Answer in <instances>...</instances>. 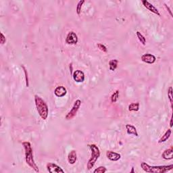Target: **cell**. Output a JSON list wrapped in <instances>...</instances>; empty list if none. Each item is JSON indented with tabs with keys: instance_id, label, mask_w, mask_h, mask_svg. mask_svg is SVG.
I'll use <instances>...</instances> for the list:
<instances>
[{
	"instance_id": "cell-1",
	"label": "cell",
	"mask_w": 173,
	"mask_h": 173,
	"mask_svg": "<svg viewBox=\"0 0 173 173\" xmlns=\"http://www.w3.org/2000/svg\"><path fill=\"white\" fill-rule=\"evenodd\" d=\"M22 144H23V146L24 147V149H25V161H26V163L30 168L33 169L36 172H39V168H38L37 165L36 164L34 160L32 149L30 143L29 141H24Z\"/></svg>"
},
{
	"instance_id": "cell-2",
	"label": "cell",
	"mask_w": 173,
	"mask_h": 173,
	"mask_svg": "<svg viewBox=\"0 0 173 173\" xmlns=\"http://www.w3.org/2000/svg\"><path fill=\"white\" fill-rule=\"evenodd\" d=\"M141 167L143 171L148 173H165L173 168V164L168 166H150L145 162H141Z\"/></svg>"
},
{
	"instance_id": "cell-3",
	"label": "cell",
	"mask_w": 173,
	"mask_h": 173,
	"mask_svg": "<svg viewBox=\"0 0 173 173\" xmlns=\"http://www.w3.org/2000/svg\"><path fill=\"white\" fill-rule=\"evenodd\" d=\"M34 102H35L36 108L40 117L43 120H46L49 114V108L47 103L42 98L37 95H34Z\"/></svg>"
},
{
	"instance_id": "cell-4",
	"label": "cell",
	"mask_w": 173,
	"mask_h": 173,
	"mask_svg": "<svg viewBox=\"0 0 173 173\" xmlns=\"http://www.w3.org/2000/svg\"><path fill=\"white\" fill-rule=\"evenodd\" d=\"M88 147L91 151V156L90 159L89 160L88 162H87V167L88 170H91L94 166L95 164L97 162L98 158H99L100 151L99 147L95 144L88 145Z\"/></svg>"
},
{
	"instance_id": "cell-5",
	"label": "cell",
	"mask_w": 173,
	"mask_h": 173,
	"mask_svg": "<svg viewBox=\"0 0 173 173\" xmlns=\"http://www.w3.org/2000/svg\"><path fill=\"white\" fill-rule=\"evenodd\" d=\"M81 105V101L80 99H76L74 102L73 106H72V109H71L70 112H69L68 114L66 115L65 118L66 120H71L72 119L74 116L76 115L77 114V112L79 111L80 106Z\"/></svg>"
},
{
	"instance_id": "cell-6",
	"label": "cell",
	"mask_w": 173,
	"mask_h": 173,
	"mask_svg": "<svg viewBox=\"0 0 173 173\" xmlns=\"http://www.w3.org/2000/svg\"><path fill=\"white\" fill-rule=\"evenodd\" d=\"M46 168L48 172L50 173H64V171L62 169L60 166H59L54 163H47Z\"/></svg>"
},
{
	"instance_id": "cell-7",
	"label": "cell",
	"mask_w": 173,
	"mask_h": 173,
	"mask_svg": "<svg viewBox=\"0 0 173 173\" xmlns=\"http://www.w3.org/2000/svg\"><path fill=\"white\" fill-rule=\"evenodd\" d=\"M66 43L68 45H76L78 43V36L73 31L69 32L66 38Z\"/></svg>"
},
{
	"instance_id": "cell-8",
	"label": "cell",
	"mask_w": 173,
	"mask_h": 173,
	"mask_svg": "<svg viewBox=\"0 0 173 173\" xmlns=\"http://www.w3.org/2000/svg\"><path fill=\"white\" fill-rule=\"evenodd\" d=\"M141 2L143 3V6H144L146 9H147L149 11H150V12H152V13L156 14V15H158V16H160V13L159 10H158V9L156 8L154 5L152 4L150 2H149V1H147V0H143V1H141Z\"/></svg>"
},
{
	"instance_id": "cell-9",
	"label": "cell",
	"mask_w": 173,
	"mask_h": 173,
	"mask_svg": "<svg viewBox=\"0 0 173 173\" xmlns=\"http://www.w3.org/2000/svg\"><path fill=\"white\" fill-rule=\"evenodd\" d=\"M72 77H73L74 81H76V83H83L85 79L84 72L81 70H76L74 71L72 74Z\"/></svg>"
},
{
	"instance_id": "cell-10",
	"label": "cell",
	"mask_w": 173,
	"mask_h": 173,
	"mask_svg": "<svg viewBox=\"0 0 173 173\" xmlns=\"http://www.w3.org/2000/svg\"><path fill=\"white\" fill-rule=\"evenodd\" d=\"M141 60L143 62L147 63V64H154L156 60V58L155 57V56H154L153 54H143V55L141 56Z\"/></svg>"
},
{
	"instance_id": "cell-11",
	"label": "cell",
	"mask_w": 173,
	"mask_h": 173,
	"mask_svg": "<svg viewBox=\"0 0 173 173\" xmlns=\"http://www.w3.org/2000/svg\"><path fill=\"white\" fill-rule=\"evenodd\" d=\"M106 156L111 161L116 162L119 160L121 158V155L118 153L112 152V151H107Z\"/></svg>"
},
{
	"instance_id": "cell-12",
	"label": "cell",
	"mask_w": 173,
	"mask_h": 173,
	"mask_svg": "<svg viewBox=\"0 0 173 173\" xmlns=\"http://www.w3.org/2000/svg\"><path fill=\"white\" fill-rule=\"evenodd\" d=\"M67 93V90L64 86H58L54 91V94L58 97H62L65 96Z\"/></svg>"
},
{
	"instance_id": "cell-13",
	"label": "cell",
	"mask_w": 173,
	"mask_h": 173,
	"mask_svg": "<svg viewBox=\"0 0 173 173\" xmlns=\"http://www.w3.org/2000/svg\"><path fill=\"white\" fill-rule=\"evenodd\" d=\"M162 157L164 160H172L173 159V147L172 146L170 147V148L166 149L164 150V152L162 154Z\"/></svg>"
},
{
	"instance_id": "cell-14",
	"label": "cell",
	"mask_w": 173,
	"mask_h": 173,
	"mask_svg": "<svg viewBox=\"0 0 173 173\" xmlns=\"http://www.w3.org/2000/svg\"><path fill=\"white\" fill-rule=\"evenodd\" d=\"M125 128L127 129V133L128 135H133L136 137L139 136L137 131V129L135 128V127L133 126V125L127 124V125H126V126H125Z\"/></svg>"
},
{
	"instance_id": "cell-15",
	"label": "cell",
	"mask_w": 173,
	"mask_h": 173,
	"mask_svg": "<svg viewBox=\"0 0 173 173\" xmlns=\"http://www.w3.org/2000/svg\"><path fill=\"white\" fill-rule=\"evenodd\" d=\"M76 160H77V154L75 150H72L68 154V161L70 164H75Z\"/></svg>"
},
{
	"instance_id": "cell-16",
	"label": "cell",
	"mask_w": 173,
	"mask_h": 173,
	"mask_svg": "<svg viewBox=\"0 0 173 173\" xmlns=\"http://www.w3.org/2000/svg\"><path fill=\"white\" fill-rule=\"evenodd\" d=\"M171 133H172V131H171V129H168L166 131V133L164 134V135H162L161 138L159 139V141H158V143H164V142H166L169 139V137H170L171 135Z\"/></svg>"
},
{
	"instance_id": "cell-17",
	"label": "cell",
	"mask_w": 173,
	"mask_h": 173,
	"mask_svg": "<svg viewBox=\"0 0 173 173\" xmlns=\"http://www.w3.org/2000/svg\"><path fill=\"white\" fill-rule=\"evenodd\" d=\"M129 110L130 112H137L139 110V103H132L129 105Z\"/></svg>"
},
{
	"instance_id": "cell-18",
	"label": "cell",
	"mask_w": 173,
	"mask_h": 173,
	"mask_svg": "<svg viewBox=\"0 0 173 173\" xmlns=\"http://www.w3.org/2000/svg\"><path fill=\"white\" fill-rule=\"evenodd\" d=\"M118 61L117 60H111L109 62V67H110V70L111 71H114L118 67Z\"/></svg>"
},
{
	"instance_id": "cell-19",
	"label": "cell",
	"mask_w": 173,
	"mask_h": 173,
	"mask_svg": "<svg viewBox=\"0 0 173 173\" xmlns=\"http://www.w3.org/2000/svg\"><path fill=\"white\" fill-rule=\"evenodd\" d=\"M119 90H116L115 92H114V93L111 96V101H112V103H116L118 101V97H119Z\"/></svg>"
},
{
	"instance_id": "cell-20",
	"label": "cell",
	"mask_w": 173,
	"mask_h": 173,
	"mask_svg": "<svg viewBox=\"0 0 173 173\" xmlns=\"http://www.w3.org/2000/svg\"><path fill=\"white\" fill-rule=\"evenodd\" d=\"M136 34H137V37L138 39H139L140 42H141L143 45H145V44H146V39H145L144 36H143V34L139 31L136 32Z\"/></svg>"
},
{
	"instance_id": "cell-21",
	"label": "cell",
	"mask_w": 173,
	"mask_h": 173,
	"mask_svg": "<svg viewBox=\"0 0 173 173\" xmlns=\"http://www.w3.org/2000/svg\"><path fill=\"white\" fill-rule=\"evenodd\" d=\"M85 2V0H81V1H79V2L77 3V5H76V14H78V15H80L81 13V9H82V6H83V3Z\"/></svg>"
},
{
	"instance_id": "cell-22",
	"label": "cell",
	"mask_w": 173,
	"mask_h": 173,
	"mask_svg": "<svg viewBox=\"0 0 173 173\" xmlns=\"http://www.w3.org/2000/svg\"><path fill=\"white\" fill-rule=\"evenodd\" d=\"M172 87H170L168 89V97L169 101H170V103L171 104V107L172 108V103H173V95H172Z\"/></svg>"
},
{
	"instance_id": "cell-23",
	"label": "cell",
	"mask_w": 173,
	"mask_h": 173,
	"mask_svg": "<svg viewBox=\"0 0 173 173\" xmlns=\"http://www.w3.org/2000/svg\"><path fill=\"white\" fill-rule=\"evenodd\" d=\"M22 68L24 70V73H25V81H26V86L27 87H29V74H28V72H27L26 68L25 67V66L22 64L21 65Z\"/></svg>"
},
{
	"instance_id": "cell-24",
	"label": "cell",
	"mask_w": 173,
	"mask_h": 173,
	"mask_svg": "<svg viewBox=\"0 0 173 173\" xmlns=\"http://www.w3.org/2000/svg\"><path fill=\"white\" fill-rule=\"evenodd\" d=\"M107 171V169L104 166H99L94 170L93 173H104Z\"/></svg>"
},
{
	"instance_id": "cell-25",
	"label": "cell",
	"mask_w": 173,
	"mask_h": 173,
	"mask_svg": "<svg viewBox=\"0 0 173 173\" xmlns=\"http://www.w3.org/2000/svg\"><path fill=\"white\" fill-rule=\"evenodd\" d=\"M97 46L98 47V49H99V50H101V52L105 53L108 52V49H107V47H105L104 45L101 44V43H97Z\"/></svg>"
},
{
	"instance_id": "cell-26",
	"label": "cell",
	"mask_w": 173,
	"mask_h": 173,
	"mask_svg": "<svg viewBox=\"0 0 173 173\" xmlns=\"http://www.w3.org/2000/svg\"><path fill=\"white\" fill-rule=\"evenodd\" d=\"M6 41V39H5V37L3 35V34L2 32H1V38H0V43H1V45H3Z\"/></svg>"
},
{
	"instance_id": "cell-27",
	"label": "cell",
	"mask_w": 173,
	"mask_h": 173,
	"mask_svg": "<svg viewBox=\"0 0 173 173\" xmlns=\"http://www.w3.org/2000/svg\"><path fill=\"white\" fill-rule=\"evenodd\" d=\"M164 5H165V7H166V10H168V13H169V14H170V16L171 17H173V16H172V11H171V10H170V8H169V7L168 6V5H167L166 4V3H164Z\"/></svg>"
},
{
	"instance_id": "cell-28",
	"label": "cell",
	"mask_w": 173,
	"mask_h": 173,
	"mask_svg": "<svg viewBox=\"0 0 173 173\" xmlns=\"http://www.w3.org/2000/svg\"><path fill=\"white\" fill-rule=\"evenodd\" d=\"M72 70H73V66H72V63L70 64V74H73V72H72Z\"/></svg>"
},
{
	"instance_id": "cell-29",
	"label": "cell",
	"mask_w": 173,
	"mask_h": 173,
	"mask_svg": "<svg viewBox=\"0 0 173 173\" xmlns=\"http://www.w3.org/2000/svg\"><path fill=\"white\" fill-rule=\"evenodd\" d=\"M170 127H172V115H171V118H170Z\"/></svg>"
},
{
	"instance_id": "cell-30",
	"label": "cell",
	"mask_w": 173,
	"mask_h": 173,
	"mask_svg": "<svg viewBox=\"0 0 173 173\" xmlns=\"http://www.w3.org/2000/svg\"><path fill=\"white\" fill-rule=\"evenodd\" d=\"M131 173H135V170H134V168H133H133H132V170H131Z\"/></svg>"
}]
</instances>
